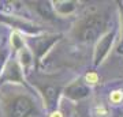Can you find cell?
<instances>
[{"instance_id": "obj_1", "label": "cell", "mask_w": 123, "mask_h": 117, "mask_svg": "<svg viewBox=\"0 0 123 117\" xmlns=\"http://www.w3.org/2000/svg\"><path fill=\"white\" fill-rule=\"evenodd\" d=\"M110 101L114 105H119L123 101V90H114L110 94Z\"/></svg>"}, {"instance_id": "obj_2", "label": "cell", "mask_w": 123, "mask_h": 117, "mask_svg": "<svg viewBox=\"0 0 123 117\" xmlns=\"http://www.w3.org/2000/svg\"><path fill=\"white\" fill-rule=\"evenodd\" d=\"M85 80H86V83H88V84L94 86V84H97V83H98V75H97L96 72H89V74L85 75Z\"/></svg>"}, {"instance_id": "obj_3", "label": "cell", "mask_w": 123, "mask_h": 117, "mask_svg": "<svg viewBox=\"0 0 123 117\" xmlns=\"http://www.w3.org/2000/svg\"><path fill=\"white\" fill-rule=\"evenodd\" d=\"M96 114H98V116H107L108 114V110H107L105 106H103V105H100V106H97L96 108Z\"/></svg>"}, {"instance_id": "obj_4", "label": "cell", "mask_w": 123, "mask_h": 117, "mask_svg": "<svg viewBox=\"0 0 123 117\" xmlns=\"http://www.w3.org/2000/svg\"><path fill=\"white\" fill-rule=\"evenodd\" d=\"M51 117H63V114H62L59 110H56V112H53L52 114H51Z\"/></svg>"}]
</instances>
